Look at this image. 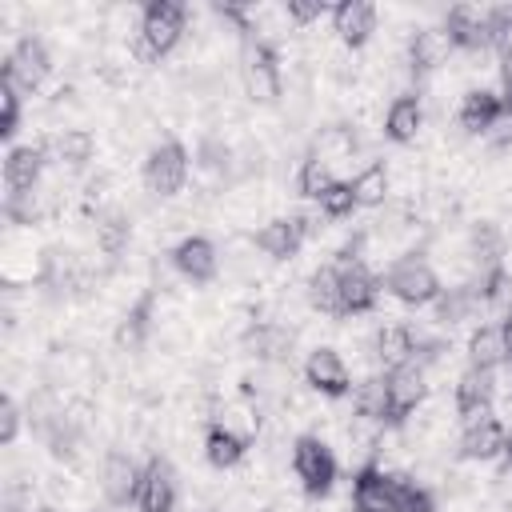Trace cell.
<instances>
[{
  "mask_svg": "<svg viewBox=\"0 0 512 512\" xmlns=\"http://www.w3.org/2000/svg\"><path fill=\"white\" fill-rule=\"evenodd\" d=\"M184 28H188V8H184V4H176V0H152V4H144V12H140L136 52H140L144 60H160V56H168V52L180 44Z\"/></svg>",
  "mask_w": 512,
  "mask_h": 512,
  "instance_id": "1",
  "label": "cell"
},
{
  "mask_svg": "<svg viewBox=\"0 0 512 512\" xmlns=\"http://www.w3.org/2000/svg\"><path fill=\"white\" fill-rule=\"evenodd\" d=\"M384 292L396 296V300L408 304V308H424V304H436V296H440L444 288H440L436 268H432L424 256H404V260H396V264L384 272Z\"/></svg>",
  "mask_w": 512,
  "mask_h": 512,
  "instance_id": "2",
  "label": "cell"
},
{
  "mask_svg": "<svg viewBox=\"0 0 512 512\" xmlns=\"http://www.w3.org/2000/svg\"><path fill=\"white\" fill-rule=\"evenodd\" d=\"M292 472L308 496H328L336 484V456L320 436H296L292 444Z\"/></svg>",
  "mask_w": 512,
  "mask_h": 512,
  "instance_id": "3",
  "label": "cell"
},
{
  "mask_svg": "<svg viewBox=\"0 0 512 512\" xmlns=\"http://www.w3.org/2000/svg\"><path fill=\"white\" fill-rule=\"evenodd\" d=\"M188 148L180 144V140H164V144H156L152 152H148V160H144V188L152 192V196H176L180 188H184V180H188Z\"/></svg>",
  "mask_w": 512,
  "mask_h": 512,
  "instance_id": "4",
  "label": "cell"
},
{
  "mask_svg": "<svg viewBox=\"0 0 512 512\" xmlns=\"http://www.w3.org/2000/svg\"><path fill=\"white\" fill-rule=\"evenodd\" d=\"M48 72H52V56L40 36L16 40V48L4 60V84H12L16 92H36L48 80Z\"/></svg>",
  "mask_w": 512,
  "mask_h": 512,
  "instance_id": "5",
  "label": "cell"
},
{
  "mask_svg": "<svg viewBox=\"0 0 512 512\" xmlns=\"http://www.w3.org/2000/svg\"><path fill=\"white\" fill-rule=\"evenodd\" d=\"M340 268V300H344V316H364L376 308L384 280L360 260V256H336Z\"/></svg>",
  "mask_w": 512,
  "mask_h": 512,
  "instance_id": "6",
  "label": "cell"
},
{
  "mask_svg": "<svg viewBox=\"0 0 512 512\" xmlns=\"http://www.w3.org/2000/svg\"><path fill=\"white\" fill-rule=\"evenodd\" d=\"M400 472H384L364 464L352 480V508L356 512H400Z\"/></svg>",
  "mask_w": 512,
  "mask_h": 512,
  "instance_id": "7",
  "label": "cell"
},
{
  "mask_svg": "<svg viewBox=\"0 0 512 512\" xmlns=\"http://www.w3.org/2000/svg\"><path fill=\"white\" fill-rule=\"evenodd\" d=\"M384 392H388V420H404L408 412H416L428 396V372L420 360H408L400 368L384 372Z\"/></svg>",
  "mask_w": 512,
  "mask_h": 512,
  "instance_id": "8",
  "label": "cell"
},
{
  "mask_svg": "<svg viewBox=\"0 0 512 512\" xmlns=\"http://www.w3.org/2000/svg\"><path fill=\"white\" fill-rule=\"evenodd\" d=\"M240 76L252 100H276L280 96V68H276V52L264 40H244L240 52Z\"/></svg>",
  "mask_w": 512,
  "mask_h": 512,
  "instance_id": "9",
  "label": "cell"
},
{
  "mask_svg": "<svg viewBox=\"0 0 512 512\" xmlns=\"http://www.w3.org/2000/svg\"><path fill=\"white\" fill-rule=\"evenodd\" d=\"M372 352H376V360L388 372V368H400L408 360H420L424 364V356H432V344L412 324H384L376 332V340H372Z\"/></svg>",
  "mask_w": 512,
  "mask_h": 512,
  "instance_id": "10",
  "label": "cell"
},
{
  "mask_svg": "<svg viewBox=\"0 0 512 512\" xmlns=\"http://www.w3.org/2000/svg\"><path fill=\"white\" fill-rule=\"evenodd\" d=\"M304 380L320 396H332V400L352 392V372H348V364H344V356L336 348H312L308 360H304Z\"/></svg>",
  "mask_w": 512,
  "mask_h": 512,
  "instance_id": "11",
  "label": "cell"
},
{
  "mask_svg": "<svg viewBox=\"0 0 512 512\" xmlns=\"http://www.w3.org/2000/svg\"><path fill=\"white\" fill-rule=\"evenodd\" d=\"M444 32H448L452 48H464V52H484V48H492L488 8H476V4H456V8H448Z\"/></svg>",
  "mask_w": 512,
  "mask_h": 512,
  "instance_id": "12",
  "label": "cell"
},
{
  "mask_svg": "<svg viewBox=\"0 0 512 512\" xmlns=\"http://www.w3.org/2000/svg\"><path fill=\"white\" fill-rule=\"evenodd\" d=\"M492 404H496V372L468 368L456 380V412H460V420L464 424L484 420V416H492Z\"/></svg>",
  "mask_w": 512,
  "mask_h": 512,
  "instance_id": "13",
  "label": "cell"
},
{
  "mask_svg": "<svg viewBox=\"0 0 512 512\" xmlns=\"http://www.w3.org/2000/svg\"><path fill=\"white\" fill-rule=\"evenodd\" d=\"M136 508L140 512H172L176 508V472L164 456H152L140 472L136 488Z\"/></svg>",
  "mask_w": 512,
  "mask_h": 512,
  "instance_id": "14",
  "label": "cell"
},
{
  "mask_svg": "<svg viewBox=\"0 0 512 512\" xmlns=\"http://www.w3.org/2000/svg\"><path fill=\"white\" fill-rule=\"evenodd\" d=\"M308 236V216H276L256 232V248L272 260H292Z\"/></svg>",
  "mask_w": 512,
  "mask_h": 512,
  "instance_id": "15",
  "label": "cell"
},
{
  "mask_svg": "<svg viewBox=\"0 0 512 512\" xmlns=\"http://www.w3.org/2000/svg\"><path fill=\"white\" fill-rule=\"evenodd\" d=\"M172 268L192 280V284H208L220 268V256H216V244L208 236H184L176 248H172Z\"/></svg>",
  "mask_w": 512,
  "mask_h": 512,
  "instance_id": "16",
  "label": "cell"
},
{
  "mask_svg": "<svg viewBox=\"0 0 512 512\" xmlns=\"http://www.w3.org/2000/svg\"><path fill=\"white\" fill-rule=\"evenodd\" d=\"M140 472H144V464H136L128 452H108L100 464V488H104L108 504H136Z\"/></svg>",
  "mask_w": 512,
  "mask_h": 512,
  "instance_id": "17",
  "label": "cell"
},
{
  "mask_svg": "<svg viewBox=\"0 0 512 512\" xmlns=\"http://www.w3.org/2000/svg\"><path fill=\"white\" fill-rule=\"evenodd\" d=\"M48 148L44 144H12L4 156V184L8 192H32L44 176Z\"/></svg>",
  "mask_w": 512,
  "mask_h": 512,
  "instance_id": "18",
  "label": "cell"
},
{
  "mask_svg": "<svg viewBox=\"0 0 512 512\" xmlns=\"http://www.w3.org/2000/svg\"><path fill=\"white\" fill-rule=\"evenodd\" d=\"M508 440H512L508 428L496 416H484V420L464 424V432H460V456L464 460H496V456H504Z\"/></svg>",
  "mask_w": 512,
  "mask_h": 512,
  "instance_id": "19",
  "label": "cell"
},
{
  "mask_svg": "<svg viewBox=\"0 0 512 512\" xmlns=\"http://www.w3.org/2000/svg\"><path fill=\"white\" fill-rule=\"evenodd\" d=\"M504 116H508V112H504L500 92H488V88H472V92L460 100V112H456L460 128L472 132V136H488Z\"/></svg>",
  "mask_w": 512,
  "mask_h": 512,
  "instance_id": "20",
  "label": "cell"
},
{
  "mask_svg": "<svg viewBox=\"0 0 512 512\" xmlns=\"http://www.w3.org/2000/svg\"><path fill=\"white\" fill-rule=\"evenodd\" d=\"M328 16H332V32H336L348 48H360V44L376 32V8H372L368 0H344V4H336Z\"/></svg>",
  "mask_w": 512,
  "mask_h": 512,
  "instance_id": "21",
  "label": "cell"
},
{
  "mask_svg": "<svg viewBox=\"0 0 512 512\" xmlns=\"http://www.w3.org/2000/svg\"><path fill=\"white\" fill-rule=\"evenodd\" d=\"M448 52H452V40H448L444 28H420L408 44V64H412L416 76H424V72L440 68L448 60Z\"/></svg>",
  "mask_w": 512,
  "mask_h": 512,
  "instance_id": "22",
  "label": "cell"
},
{
  "mask_svg": "<svg viewBox=\"0 0 512 512\" xmlns=\"http://www.w3.org/2000/svg\"><path fill=\"white\" fill-rule=\"evenodd\" d=\"M420 124H424V104H420V96H396V100L388 104V112H384V136L396 140V144L416 140Z\"/></svg>",
  "mask_w": 512,
  "mask_h": 512,
  "instance_id": "23",
  "label": "cell"
},
{
  "mask_svg": "<svg viewBox=\"0 0 512 512\" xmlns=\"http://www.w3.org/2000/svg\"><path fill=\"white\" fill-rule=\"evenodd\" d=\"M244 452H248V440L236 428L208 424V432H204V456H208L212 468H236L244 460Z\"/></svg>",
  "mask_w": 512,
  "mask_h": 512,
  "instance_id": "24",
  "label": "cell"
},
{
  "mask_svg": "<svg viewBox=\"0 0 512 512\" xmlns=\"http://www.w3.org/2000/svg\"><path fill=\"white\" fill-rule=\"evenodd\" d=\"M44 148H48V156H52L56 164H64V168H84V164L92 160V152H96V140H92V132H84V128H64V132H56L52 140H44Z\"/></svg>",
  "mask_w": 512,
  "mask_h": 512,
  "instance_id": "25",
  "label": "cell"
},
{
  "mask_svg": "<svg viewBox=\"0 0 512 512\" xmlns=\"http://www.w3.org/2000/svg\"><path fill=\"white\" fill-rule=\"evenodd\" d=\"M508 364V348H504V336H500V324H480L468 340V368H504Z\"/></svg>",
  "mask_w": 512,
  "mask_h": 512,
  "instance_id": "26",
  "label": "cell"
},
{
  "mask_svg": "<svg viewBox=\"0 0 512 512\" xmlns=\"http://www.w3.org/2000/svg\"><path fill=\"white\" fill-rule=\"evenodd\" d=\"M308 304L324 316H344V300H340V268L336 264H320L308 276Z\"/></svg>",
  "mask_w": 512,
  "mask_h": 512,
  "instance_id": "27",
  "label": "cell"
},
{
  "mask_svg": "<svg viewBox=\"0 0 512 512\" xmlns=\"http://www.w3.org/2000/svg\"><path fill=\"white\" fill-rule=\"evenodd\" d=\"M352 196H356V208H372V204H384L388 196V168L380 160H372L368 168H360L352 180Z\"/></svg>",
  "mask_w": 512,
  "mask_h": 512,
  "instance_id": "28",
  "label": "cell"
},
{
  "mask_svg": "<svg viewBox=\"0 0 512 512\" xmlns=\"http://www.w3.org/2000/svg\"><path fill=\"white\" fill-rule=\"evenodd\" d=\"M468 248H472V260L476 268H492V264H504V232L488 220H480L468 236Z\"/></svg>",
  "mask_w": 512,
  "mask_h": 512,
  "instance_id": "29",
  "label": "cell"
},
{
  "mask_svg": "<svg viewBox=\"0 0 512 512\" xmlns=\"http://www.w3.org/2000/svg\"><path fill=\"white\" fill-rule=\"evenodd\" d=\"M352 408L364 420H388V392H384V376H368L360 384H352Z\"/></svg>",
  "mask_w": 512,
  "mask_h": 512,
  "instance_id": "30",
  "label": "cell"
},
{
  "mask_svg": "<svg viewBox=\"0 0 512 512\" xmlns=\"http://www.w3.org/2000/svg\"><path fill=\"white\" fill-rule=\"evenodd\" d=\"M332 184H336V176H332L328 160H320V156H308V160L300 164V172H296V188H300V196H308V200H320Z\"/></svg>",
  "mask_w": 512,
  "mask_h": 512,
  "instance_id": "31",
  "label": "cell"
},
{
  "mask_svg": "<svg viewBox=\"0 0 512 512\" xmlns=\"http://www.w3.org/2000/svg\"><path fill=\"white\" fill-rule=\"evenodd\" d=\"M248 344H252L256 356H264V360H288V356H292V336H288L280 324H260V328L248 336Z\"/></svg>",
  "mask_w": 512,
  "mask_h": 512,
  "instance_id": "32",
  "label": "cell"
},
{
  "mask_svg": "<svg viewBox=\"0 0 512 512\" xmlns=\"http://www.w3.org/2000/svg\"><path fill=\"white\" fill-rule=\"evenodd\" d=\"M96 244L108 256H120L124 244H128V216L124 212H100V220H96Z\"/></svg>",
  "mask_w": 512,
  "mask_h": 512,
  "instance_id": "33",
  "label": "cell"
},
{
  "mask_svg": "<svg viewBox=\"0 0 512 512\" xmlns=\"http://www.w3.org/2000/svg\"><path fill=\"white\" fill-rule=\"evenodd\" d=\"M316 204H320V216H328V220H344V216H352V212H356L352 184H348V180H336Z\"/></svg>",
  "mask_w": 512,
  "mask_h": 512,
  "instance_id": "34",
  "label": "cell"
},
{
  "mask_svg": "<svg viewBox=\"0 0 512 512\" xmlns=\"http://www.w3.org/2000/svg\"><path fill=\"white\" fill-rule=\"evenodd\" d=\"M44 432H48V448H52V456H60V460H72V456H76V424H72L68 416L48 420Z\"/></svg>",
  "mask_w": 512,
  "mask_h": 512,
  "instance_id": "35",
  "label": "cell"
},
{
  "mask_svg": "<svg viewBox=\"0 0 512 512\" xmlns=\"http://www.w3.org/2000/svg\"><path fill=\"white\" fill-rule=\"evenodd\" d=\"M4 212H8V220L12 224H32V220H40V192L32 188V192H8V200H4Z\"/></svg>",
  "mask_w": 512,
  "mask_h": 512,
  "instance_id": "36",
  "label": "cell"
},
{
  "mask_svg": "<svg viewBox=\"0 0 512 512\" xmlns=\"http://www.w3.org/2000/svg\"><path fill=\"white\" fill-rule=\"evenodd\" d=\"M148 308H152V300L144 296L128 316H124V324H120V344H128V348H136L144 336H148Z\"/></svg>",
  "mask_w": 512,
  "mask_h": 512,
  "instance_id": "37",
  "label": "cell"
},
{
  "mask_svg": "<svg viewBox=\"0 0 512 512\" xmlns=\"http://www.w3.org/2000/svg\"><path fill=\"white\" fill-rule=\"evenodd\" d=\"M400 512H436V496L424 484L404 476L400 480Z\"/></svg>",
  "mask_w": 512,
  "mask_h": 512,
  "instance_id": "38",
  "label": "cell"
},
{
  "mask_svg": "<svg viewBox=\"0 0 512 512\" xmlns=\"http://www.w3.org/2000/svg\"><path fill=\"white\" fill-rule=\"evenodd\" d=\"M16 128H20V92L12 84H4L0 88V136L12 140Z\"/></svg>",
  "mask_w": 512,
  "mask_h": 512,
  "instance_id": "39",
  "label": "cell"
},
{
  "mask_svg": "<svg viewBox=\"0 0 512 512\" xmlns=\"http://www.w3.org/2000/svg\"><path fill=\"white\" fill-rule=\"evenodd\" d=\"M16 436H20V404L12 396H4V404H0V440L16 444Z\"/></svg>",
  "mask_w": 512,
  "mask_h": 512,
  "instance_id": "40",
  "label": "cell"
},
{
  "mask_svg": "<svg viewBox=\"0 0 512 512\" xmlns=\"http://www.w3.org/2000/svg\"><path fill=\"white\" fill-rule=\"evenodd\" d=\"M288 20H296V24H312V20H320L324 12H332L328 4H320V0H312V4H304V0H288Z\"/></svg>",
  "mask_w": 512,
  "mask_h": 512,
  "instance_id": "41",
  "label": "cell"
},
{
  "mask_svg": "<svg viewBox=\"0 0 512 512\" xmlns=\"http://www.w3.org/2000/svg\"><path fill=\"white\" fill-rule=\"evenodd\" d=\"M500 100H504V112L512 116V48L500 52Z\"/></svg>",
  "mask_w": 512,
  "mask_h": 512,
  "instance_id": "42",
  "label": "cell"
},
{
  "mask_svg": "<svg viewBox=\"0 0 512 512\" xmlns=\"http://www.w3.org/2000/svg\"><path fill=\"white\" fill-rule=\"evenodd\" d=\"M500 336H504V348H508V364H512V308L504 312V320H500Z\"/></svg>",
  "mask_w": 512,
  "mask_h": 512,
  "instance_id": "43",
  "label": "cell"
},
{
  "mask_svg": "<svg viewBox=\"0 0 512 512\" xmlns=\"http://www.w3.org/2000/svg\"><path fill=\"white\" fill-rule=\"evenodd\" d=\"M500 460H504V468L512 472V440H508V448H504V456H500Z\"/></svg>",
  "mask_w": 512,
  "mask_h": 512,
  "instance_id": "44",
  "label": "cell"
},
{
  "mask_svg": "<svg viewBox=\"0 0 512 512\" xmlns=\"http://www.w3.org/2000/svg\"><path fill=\"white\" fill-rule=\"evenodd\" d=\"M40 512H52V508H40Z\"/></svg>",
  "mask_w": 512,
  "mask_h": 512,
  "instance_id": "45",
  "label": "cell"
}]
</instances>
